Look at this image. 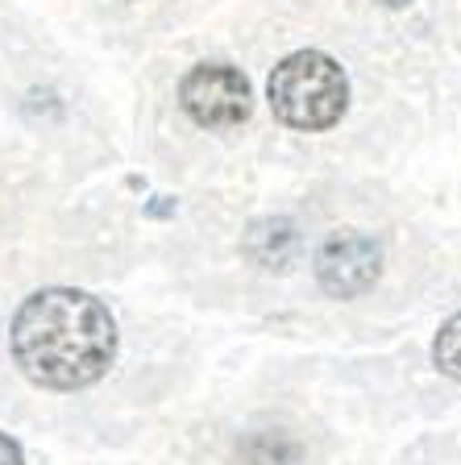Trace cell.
<instances>
[{
	"label": "cell",
	"mask_w": 461,
	"mask_h": 465,
	"mask_svg": "<svg viewBox=\"0 0 461 465\" xmlns=\"http://www.w3.org/2000/svg\"><path fill=\"white\" fill-rule=\"evenodd\" d=\"M241 457L250 465H299L304 449L287 432H254L241 440Z\"/></svg>",
	"instance_id": "8992f818"
},
{
	"label": "cell",
	"mask_w": 461,
	"mask_h": 465,
	"mask_svg": "<svg viewBox=\"0 0 461 465\" xmlns=\"http://www.w3.org/2000/svg\"><path fill=\"white\" fill-rule=\"evenodd\" d=\"M433 366L441 370L445 378L461 382V312L445 320L441 332H436V341H433Z\"/></svg>",
	"instance_id": "52a82bcc"
},
{
	"label": "cell",
	"mask_w": 461,
	"mask_h": 465,
	"mask_svg": "<svg viewBox=\"0 0 461 465\" xmlns=\"http://www.w3.org/2000/svg\"><path fill=\"white\" fill-rule=\"evenodd\" d=\"M9 341L29 382L50 391H79L100 382L113 366L116 320L87 291L50 287L17 308Z\"/></svg>",
	"instance_id": "6da1fadb"
},
{
	"label": "cell",
	"mask_w": 461,
	"mask_h": 465,
	"mask_svg": "<svg viewBox=\"0 0 461 465\" xmlns=\"http://www.w3.org/2000/svg\"><path fill=\"white\" fill-rule=\"evenodd\" d=\"M179 104L200 129H233L241 121H250L254 92H250V79L241 75L237 67L200 63V67H192L183 75Z\"/></svg>",
	"instance_id": "3957f363"
},
{
	"label": "cell",
	"mask_w": 461,
	"mask_h": 465,
	"mask_svg": "<svg viewBox=\"0 0 461 465\" xmlns=\"http://www.w3.org/2000/svg\"><path fill=\"white\" fill-rule=\"evenodd\" d=\"M383 274V250L375 237L357 229H336L316 250V282L333 300H354L370 291Z\"/></svg>",
	"instance_id": "277c9868"
},
{
	"label": "cell",
	"mask_w": 461,
	"mask_h": 465,
	"mask_svg": "<svg viewBox=\"0 0 461 465\" xmlns=\"http://www.w3.org/2000/svg\"><path fill=\"white\" fill-rule=\"evenodd\" d=\"M386 9H407V5H412V0H383Z\"/></svg>",
	"instance_id": "30bf717a"
},
{
	"label": "cell",
	"mask_w": 461,
	"mask_h": 465,
	"mask_svg": "<svg viewBox=\"0 0 461 465\" xmlns=\"http://www.w3.org/2000/svg\"><path fill=\"white\" fill-rule=\"evenodd\" d=\"M175 213V200L171 195H158L154 203H145V216H171Z\"/></svg>",
	"instance_id": "9c48e42d"
},
{
	"label": "cell",
	"mask_w": 461,
	"mask_h": 465,
	"mask_svg": "<svg viewBox=\"0 0 461 465\" xmlns=\"http://www.w3.org/2000/svg\"><path fill=\"white\" fill-rule=\"evenodd\" d=\"M299 250L304 242H299L296 221L287 216H258L241 232V253L266 274H287L299 262Z\"/></svg>",
	"instance_id": "5b68a950"
},
{
	"label": "cell",
	"mask_w": 461,
	"mask_h": 465,
	"mask_svg": "<svg viewBox=\"0 0 461 465\" xmlns=\"http://www.w3.org/2000/svg\"><path fill=\"white\" fill-rule=\"evenodd\" d=\"M266 100L283 125L299 134L333 129L349 108V79L325 50H296L270 71Z\"/></svg>",
	"instance_id": "7a4b0ae2"
},
{
	"label": "cell",
	"mask_w": 461,
	"mask_h": 465,
	"mask_svg": "<svg viewBox=\"0 0 461 465\" xmlns=\"http://www.w3.org/2000/svg\"><path fill=\"white\" fill-rule=\"evenodd\" d=\"M0 465H25V453H21L17 440H9V436L0 432Z\"/></svg>",
	"instance_id": "ba28073f"
}]
</instances>
